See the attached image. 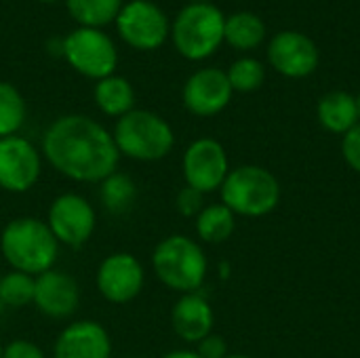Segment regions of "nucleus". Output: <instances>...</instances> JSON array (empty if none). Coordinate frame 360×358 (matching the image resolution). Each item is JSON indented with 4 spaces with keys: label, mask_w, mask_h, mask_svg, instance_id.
I'll list each match as a JSON object with an SVG mask.
<instances>
[{
    "label": "nucleus",
    "mask_w": 360,
    "mask_h": 358,
    "mask_svg": "<svg viewBox=\"0 0 360 358\" xmlns=\"http://www.w3.org/2000/svg\"><path fill=\"white\" fill-rule=\"evenodd\" d=\"M42 156L59 175L78 184H101L120 162L112 133L82 114L59 116L44 131Z\"/></svg>",
    "instance_id": "obj_1"
},
{
    "label": "nucleus",
    "mask_w": 360,
    "mask_h": 358,
    "mask_svg": "<svg viewBox=\"0 0 360 358\" xmlns=\"http://www.w3.org/2000/svg\"><path fill=\"white\" fill-rule=\"evenodd\" d=\"M0 251L13 270L38 276L55 268L59 257V243L46 222L25 215L11 219L2 228Z\"/></svg>",
    "instance_id": "obj_2"
},
{
    "label": "nucleus",
    "mask_w": 360,
    "mask_h": 358,
    "mask_svg": "<svg viewBox=\"0 0 360 358\" xmlns=\"http://www.w3.org/2000/svg\"><path fill=\"white\" fill-rule=\"evenodd\" d=\"M152 268L165 287L186 295L202 287L209 264L196 241L184 234H171L154 247Z\"/></svg>",
    "instance_id": "obj_3"
},
{
    "label": "nucleus",
    "mask_w": 360,
    "mask_h": 358,
    "mask_svg": "<svg viewBox=\"0 0 360 358\" xmlns=\"http://www.w3.org/2000/svg\"><path fill=\"white\" fill-rule=\"evenodd\" d=\"M112 137L120 156L139 162L162 160L175 146L171 124L150 110H131L129 114L120 116Z\"/></svg>",
    "instance_id": "obj_4"
},
{
    "label": "nucleus",
    "mask_w": 360,
    "mask_h": 358,
    "mask_svg": "<svg viewBox=\"0 0 360 358\" xmlns=\"http://www.w3.org/2000/svg\"><path fill=\"white\" fill-rule=\"evenodd\" d=\"M221 190V205L234 215L262 217L276 209L281 200V186L276 177L255 165H245L228 173Z\"/></svg>",
    "instance_id": "obj_5"
},
{
    "label": "nucleus",
    "mask_w": 360,
    "mask_h": 358,
    "mask_svg": "<svg viewBox=\"0 0 360 358\" xmlns=\"http://www.w3.org/2000/svg\"><path fill=\"white\" fill-rule=\"evenodd\" d=\"M226 17L209 2H192L173 23V42L188 59H205L224 42Z\"/></svg>",
    "instance_id": "obj_6"
},
{
    "label": "nucleus",
    "mask_w": 360,
    "mask_h": 358,
    "mask_svg": "<svg viewBox=\"0 0 360 358\" xmlns=\"http://www.w3.org/2000/svg\"><path fill=\"white\" fill-rule=\"evenodd\" d=\"M63 57L76 72L97 80L112 76L118 63L114 42L97 27H80L63 38Z\"/></svg>",
    "instance_id": "obj_7"
},
{
    "label": "nucleus",
    "mask_w": 360,
    "mask_h": 358,
    "mask_svg": "<svg viewBox=\"0 0 360 358\" xmlns=\"http://www.w3.org/2000/svg\"><path fill=\"white\" fill-rule=\"evenodd\" d=\"M46 226L51 228L59 245L78 249L93 236L97 226V213L84 196L76 192H65L51 203L46 213Z\"/></svg>",
    "instance_id": "obj_8"
},
{
    "label": "nucleus",
    "mask_w": 360,
    "mask_h": 358,
    "mask_svg": "<svg viewBox=\"0 0 360 358\" xmlns=\"http://www.w3.org/2000/svg\"><path fill=\"white\" fill-rule=\"evenodd\" d=\"M95 285L105 302L122 306L139 298L146 285V272L135 255L127 251H116L99 264Z\"/></svg>",
    "instance_id": "obj_9"
},
{
    "label": "nucleus",
    "mask_w": 360,
    "mask_h": 358,
    "mask_svg": "<svg viewBox=\"0 0 360 358\" xmlns=\"http://www.w3.org/2000/svg\"><path fill=\"white\" fill-rule=\"evenodd\" d=\"M42 173L40 152L19 135L0 139V190L11 194L30 192Z\"/></svg>",
    "instance_id": "obj_10"
},
{
    "label": "nucleus",
    "mask_w": 360,
    "mask_h": 358,
    "mask_svg": "<svg viewBox=\"0 0 360 358\" xmlns=\"http://www.w3.org/2000/svg\"><path fill=\"white\" fill-rule=\"evenodd\" d=\"M181 169H184L186 186L202 194H209L224 186L230 173V162L219 141L211 137H200L188 146Z\"/></svg>",
    "instance_id": "obj_11"
},
{
    "label": "nucleus",
    "mask_w": 360,
    "mask_h": 358,
    "mask_svg": "<svg viewBox=\"0 0 360 358\" xmlns=\"http://www.w3.org/2000/svg\"><path fill=\"white\" fill-rule=\"evenodd\" d=\"M118 32L127 44L139 51L158 49L169 36V21L160 6L150 0H133L120 8Z\"/></svg>",
    "instance_id": "obj_12"
},
{
    "label": "nucleus",
    "mask_w": 360,
    "mask_h": 358,
    "mask_svg": "<svg viewBox=\"0 0 360 358\" xmlns=\"http://www.w3.org/2000/svg\"><path fill=\"white\" fill-rule=\"evenodd\" d=\"M34 306L46 319H70L80 306V287L76 279L57 268L38 274L34 279Z\"/></svg>",
    "instance_id": "obj_13"
},
{
    "label": "nucleus",
    "mask_w": 360,
    "mask_h": 358,
    "mask_svg": "<svg viewBox=\"0 0 360 358\" xmlns=\"http://www.w3.org/2000/svg\"><path fill=\"white\" fill-rule=\"evenodd\" d=\"M268 59L278 74L287 78H306L319 65V49L306 34L285 30L270 40Z\"/></svg>",
    "instance_id": "obj_14"
},
{
    "label": "nucleus",
    "mask_w": 360,
    "mask_h": 358,
    "mask_svg": "<svg viewBox=\"0 0 360 358\" xmlns=\"http://www.w3.org/2000/svg\"><path fill=\"white\" fill-rule=\"evenodd\" d=\"M228 74L217 68L194 72L184 87V106L196 116H215L232 99Z\"/></svg>",
    "instance_id": "obj_15"
},
{
    "label": "nucleus",
    "mask_w": 360,
    "mask_h": 358,
    "mask_svg": "<svg viewBox=\"0 0 360 358\" xmlns=\"http://www.w3.org/2000/svg\"><path fill=\"white\" fill-rule=\"evenodd\" d=\"M53 358H112V340L97 321H74L55 340Z\"/></svg>",
    "instance_id": "obj_16"
},
{
    "label": "nucleus",
    "mask_w": 360,
    "mask_h": 358,
    "mask_svg": "<svg viewBox=\"0 0 360 358\" xmlns=\"http://www.w3.org/2000/svg\"><path fill=\"white\" fill-rule=\"evenodd\" d=\"M171 325L177 338L188 344H198L213 329V310L198 293H186L171 310Z\"/></svg>",
    "instance_id": "obj_17"
},
{
    "label": "nucleus",
    "mask_w": 360,
    "mask_h": 358,
    "mask_svg": "<svg viewBox=\"0 0 360 358\" xmlns=\"http://www.w3.org/2000/svg\"><path fill=\"white\" fill-rule=\"evenodd\" d=\"M319 120L327 131L346 135L350 129L359 124L356 99L346 91L327 93L319 101Z\"/></svg>",
    "instance_id": "obj_18"
},
{
    "label": "nucleus",
    "mask_w": 360,
    "mask_h": 358,
    "mask_svg": "<svg viewBox=\"0 0 360 358\" xmlns=\"http://www.w3.org/2000/svg\"><path fill=\"white\" fill-rule=\"evenodd\" d=\"M95 103L97 108L108 116H124L131 110H135V89L133 84L122 76H108L97 80L95 84Z\"/></svg>",
    "instance_id": "obj_19"
},
{
    "label": "nucleus",
    "mask_w": 360,
    "mask_h": 358,
    "mask_svg": "<svg viewBox=\"0 0 360 358\" xmlns=\"http://www.w3.org/2000/svg\"><path fill=\"white\" fill-rule=\"evenodd\" d=\"M137 184L131 175L114 171L99 184V200L110 215H124L137 200Z\"/></svg>",
    "instance_id": "obj_20"
},
{
    "label": "nucleus",
    "mask_w": 360,
    "mask_h": 358,
    "mask_svg": "<svg viewBox=\"0 0 360 358\" xmlns=\"http://www.w3.org/2000/svg\"><path fill=\"white\" fill-rule=\"evenodd\" d=\"M264 36H266V25L262 17H257L255 13L240 11L226 19L224 40H228V44H232L238 51H251L259 46Z\"/></svg>",
    "instance_id": "obj_21"
},
{
    "label": "nucleus",
    "mask_w": 360,
    "mask_h": 358,
    "mask_svg": "<svg viewBox=\"0 0 360 358\" xmlns=\"http://www.w3.org/2000/svg\"><path fill=\"white\" fill-rule=\"evenodd\" d=\"M236 228L234 213L226 205H209L196 215V234L205 243H224Z\"/></svg>",
    "instance_id": "obj_22"
},
{
    "label": "nucleus",
    "mask_w": 360,
    "mask_h": 358,
    "mask_svg": "<svg viewBox=\"0 0 360 358\" xmlns=\"http://www.w3.org/2000/svg\"><path fill=\"white\" fill-rule=\"evenodd\" d=\"M122 0H68L72 17L82 27H99L118 17Z\"/></svg>",
    "instance_id": "obj_23"
},
{
    "label": "nucleus",
    "mask_w": 360,
    "mask_h": 358,
    "mask_svg": "<svg viewBox=\"0 0 360 358\" xmlns=\"http://www.w3.org/2000/svg\"><path fill=\"white\" fill-rule=\"evenodd\" d=\"M25 122V101L17 87L0 80V139L17 135Z\"/></svg>",
    "instance_id": "obj_24"
},
{
    "label": "nucleus",
    "mask_w": 360,
    "mask_h": 358,
    "mask_svg": "<svg viewBox=\"0 0 360 358\" xmlns=\"http://www.w3.org/2000/svg\"><path fill=\"white\" fill-rule=\"evenodd\" d=\"M34 279L30 274L11 270L0 279V298L4 308H25L30 304H34Z\"/></svg>",
    "instance_id": "obj_25"
},
{
    "label": "nucleus",
    "mask_w": 360,
    "mask_h": 358,
    "mask_svg": "<svg viewBox=\"0 0 360 358\" xmlns=\"http://www.w3.org/2000/svg\"><path fill=\"white\" fill-rule=\"evenodd\" d=\"M226 74H228L232 91H240V93H251V91L259 89L266 78L264 65L253 57H243V59L234 61Z\"/></svg>",
    "instance_id": "obj_26"
},
{
    "label": "nucleus",
    "mask_w": 360,
    "mask_h": 358,
    "mask_svg": "<svg viewBox=\"0 0 360 358\" xmlns=\"http://www.w3.org/2000/svg\"><path fill=\"white\" fill-rule=\"evenodd\" d=\"M175 207H177L179 215H184V217H196L205 209V194L198 192V190H194V188H190V186H184L177 192Z\"/></svg>",
    "instance_id": "obj_27"
},
{
    "label": "nucleus",
    "mask_w": 360,
    "mask_h": 358,
    "mask_svg": "<svg viewBox=\"0 0 360 358\" xmlns=\"http://www.w3.org/2000/svg\"><path fill=\"white\" fill-rule=\"evenodd\" d=\"M2 358H46V354L30 340H13L2 348Z\"/></svg>",
    "instance_id": "obj_28"
},
{
    "label": "nucleus",
    "mask_w": 360,
    "mask_h": 358,
    "mask_svg": "<svg viewBox=\"0 0 360 358\" xmlns=\"http://www.w3.org/2000/svg\"><path fill=\"white\" fill-rule=\"evenodd\" d=\"M342 152H344V158L346 162L360 173V122L350 129L346 135H344V141H342Z\"/></svg>",
    "instance_id": "obj_29"
},
{
    "label": "nucleus",
    "mask_w": 360,
    "mask_h": 358,
    "mask_svg": "<svg viewBox=\"0 0 360 358\" xmlns=\"http://www.w3.org/2000/svg\"><path fill=\"white\" fill-rule=\"evenodd\" d=\"M196 354L200 358H226L228 357V344L221 335L209 333L205 340L196 344Z\"/></svg>",
    "instance_id": "obj_30"
},
{
    "label": "nucleus",
    "mask_w": 360,
    "mask_h": 358,
    "mask_svg": "<svg viewBox=\"0 0 360 358\" xmlns=\"http://www.w3.org/2000/svg\"><path fill=\"white\" fill-rule=\"evenodd\" d=\"M160 358H200L196 354V350H171Z\"/></svg>",
    "instance_id": "obj_31"
},
{
    "label": "nucleus",
    "mask_w": 360,
    "mask_h": 358,
    "mask_svg": "<svg viewBox=\"0 0 360 358\" xmlns=\"http://www.w3.org/2000/svg\"><path fill=\"white\" fill-rule=\"evenodd\" d=\"M226 358H253V357H245V354H228Z\"/></svg>",
    "instance_id": "obj_32"
},
{
    "label": "nucleus",
    "mask_w": 360,
    "mask_h": 358,
    "mask_svg": "<svg viewBox=\"0 0 360 358\" xmlns=\"http://www.w3.org/2000/svg\"><path fill=\"white\" fill-rule=\"evenodd\" d=\"M356 99V110H359V120H360V93H359V97H354Z\"/></svg>",
    "instance_id": "obj_33"
},
{
    "label": "nucleus",
    "mask_w": 360,
    "mask_h": 358,
    "mask_svg": "<svg viewBox=\"0 0 360 358\" xmlns=\"http://www.w3.org/2000/svg\"><path fill=\"white\" fill-rule=\"evenodd\" d=\"M4 310H6V308H4V304H2V298H0V317L4 314Z\"/></svg>",
    "instance_id": "obj_34"
},
{
    "label": "nucleus",
    "mask_w": 360,
    "mask_h": 358,
    "mask_svg": "<svg viewBox=\"0 0 360 358\" xmlns=\"http://www.w3.org/2000/svg\"><path fill=\"white\" fill-rule=\"evenodd\" d=\"M192 2H209V0H192Z\"/></svg>",
    "instance_id": "obj_35"
},
{
    "label": "nucleus",
    "mask_w": 360,
    "mask_h": 358,
    "mask_svg": "<svg viewBox=\"0 0 360 358\" xmlns=\"http://www.w3.org/2000/svg\"><path fill=\"white\" fill-rule=\"evenodd\" d=\"M2 348H4V346H0V358H2Z\"/></svg>",
    "instance_id": "obj_36"
},
{
    "label": "nucleus",
    "mask_w": 360,
    "mask_h": 358,
    "mask_svg": "<svg viewBox=\"0 0 360 358\" xmlns=\"http://www.w3.org/2000/svg\"><path fill=\"white\" fill-rule=\"evenodd\" d=\"M42 2H55V0H42Z\"/></svg>",
    "instance_id": "obj_37"
},
{
    "label": "nucleus",
    "mask_w": 360,
    "mask_h": 358,
    "mask_svg": "<svg viewBox=\"0 0 360 358\" xmlns=\"http://www.w3.org/2000/svg\"><path fill=\"white\" fill-rule=\"evenodd\" d=\"M122 358H141V357H122Z\"/></svg>",
    "instance_id": "obj_38"
}]
</instances>
